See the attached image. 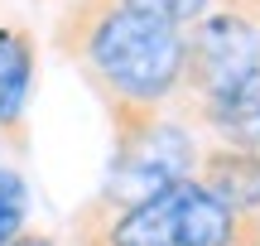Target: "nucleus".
<instances>
[{
	"label": "nucleus",
	"instance_id": "nucleus-4",
	"mask_svg": "<svg viewBox=\"0 0 260 246\" xmlns=\"http://www.w3.org/2000/svg\"><path fill=\"white\" fill-rule=\"evenodd\" d=\"M39 44L24 24H0V135L15 150L29 140V102H34Z\"/></svg>",
	"mask_w": 260,
	"mask_h": 246
},
{
	"label": "nucleus",
	"instance_id": "nucleus-1",
	"mask_svg": "<svg viewBox=\"0 0 260 246\" xmlns=\"http://www.w3.org/2000/svg\"><path fill=\"white\" fill-rule=\"evenodd\" d=\"M53 44L111 116V135L145 126L183 97L188 29L125 0H68Z\"/></svg>",
	"mask_w": 260,
	"mask_h": 246
},
{
	"label": "nucleus",
	"instance_id": "nucleus-2",
	"mask_svg": "<svg viewBox=\"0 0 260 246\" xmlns=\"http://www.w3.org/2000/svg\"><path fill=\"white\" fill-rule=\"evenodd\" d=\"M260 63V19L251 10L217 0L198 24H188V68H183V97L178 111L207 97H222L236 77H246Z\"/></svg>",
	"mask_w": 260,
	"mask_h": 246
},
{
	"label": "nucleus",
	"instance_id": "nucleus-8",
	"mask_svg": "<svg viewBox=\"0 0 260 246\" xmlns=\"http://www.w3.org/2000/svg\"><path fill=\"white\" fill-rule=\"evenodd\" d=\"M10 246H58V241L48 237V232H29V227H24V232H19V237L10 241Z\"/></svg>",
	"mask_w": 260,
	"mask_h": 246
},
{
	"label": "nucleus",
	"instance_id": "nucleus-9",
	"mask_svg": "<svg viewBox=\"0 0 260 246\" xmlns=\"http://www.w3.org/2000/svg\"><path fill=\"white\" fill-rule=\"evenodd\" d=\"M255 246H260V241H255Z\"/></svg>",
	"mask_w": 260,
	"mask_h": 246
},
{
	"label": "nucleus",
	"instance_id": "nucleus-6",
	"mask_svg": "<svg viewBox=\"0 0 260 246\" xmlns=\"http://www.w3.org/2000/svg\"><path fill=\"white\" fill-rule=\"evenodd\" d=\"M29 227V183L15 164H0V246Z\"/></svg>",
	"mask_w": 260,
	"mask_h": 246
},
{
	"label": "nucleus",
	"instance_id": "nucleus-7",
	"mask_svg": "<svg viewBox=\"0 0 260 246\" xmlns=\"http://www.w3.org/2000/svg\"><path fill=\"white\" fill-rule=\"evenodd\" d=\"M125 5L145 10V15H154V19H169V24H178V29H188V24H198L217 0H125Z\"/></svg>",
	"mask_w": 260,
	"mask_h": 246
},
{
	"label": "nucleus",
	"instance_id": "nucleus-3",
	"mask_svg": "<svg viewBox=\"0 0 260 246\" xmlns=\"http://www.w3.org/2000/svg\"><path fill=\"white\" fill-rule=\"evenodd\" d=\"M174 241L178 246H255L260 227L232 212L203 179L174 183Z\"/></svg>",
	"mask_w": 260,
	"mask_h": 246
},
{
	"label": "nucleus",
	"instance_id": "nucleus-5",
	"mask_svg": "<svg viewBox=\"0 0 260 246\" xmlns=\"http://www.w3.org/2000/svg\"><path fill=\"white\" fill-rule=\"evenodd\" d=\"M193 121H203L222 145H241V150H260V63L246 77H236L222 97L183 106Z\"/></svg>",
	"mask_w": 260,
	"mask_h": 246
}]
</instances>
